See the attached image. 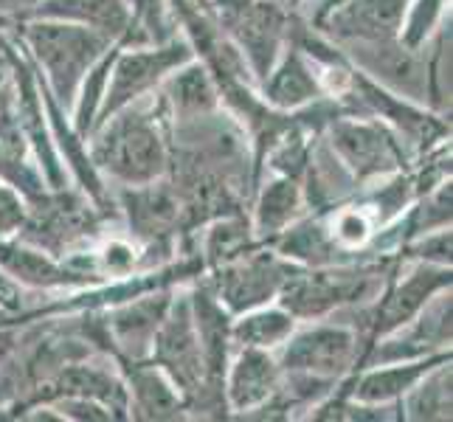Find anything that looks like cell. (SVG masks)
Here are the masks:
<instances>
[{
    "mask_svg": "<svg viewBox=\"0 0 453 422\" xmlns=\"http://www.w3.org/2000/svg\"><path fill=\"white\" fill-rule=\"evenodd\" d=\"M166 99L144 96L99 124L90 164L104 169L121 186H144L158 180L169 166L164 141Z\"/></svg>",
    "mask_w": 453,
    "mask_h": 422,
    "instance_id": "cell-1",
    "label": "cell"
},
{
    "mask_svg": "<svg viewBox=\"0 0 453 422\" xmlns=\"http://www.w3.org/2000/svg\"><path fill=\"white\" fill-rule=\"evenodd\" d=\"M23 40L45 71V88L51 90L59 107L71 111L85 73L116 40L96 28L65 20L35 18L23 26Z\"/></svg>",
    "mask_w": 453,
    "mask_h": 422,
    "instance_id": "cell-2",
    "label": "cell"
},
{
    "mask_svg": "<svg viewBox=\"0 0 453 422\" xmlns=\"http://www.w3.org/2000/svg\"><path fill=\"white\" fill-rule=\"evenodd\" d=\"M189 59H195L192 42L178 40V37H172L169 42H161V45H152V49H127V45H119L113 65H111V76H107V85H104V96L99 104L96 121H93V130H96L104 119L119 113L121 107L150 96L152 88H158L172 71L186 65Z\"/></svg>",
    "mask_w": 453,
    "mask_h": 422,
    "instance_id": "cell-3",
    "label": "cell"
},
{
    "mask_svg": "<svg viewBox=\"0 0 453 422\" xmlns=\"http://www.w3.org/2000/svg\"><path fill=\"white\" fill-rule=\"evenodd\" d=\"M357 355V333L349 324H316L307 330H293L282 343L279 366L282 372H304L312 378H343Z\"/></svg>",
    "mask_w": 453,
    "mask_h": 422,
    "instance_id": "cell-4",
    "label": "cell"
},
{
    "mask_svg": "<svg viewBox=\"0 0 453 422\" xmlns=\"http://www.w3.org/2000/svg\"><path fill=\"white\" fill-rule=\"evenodd\" d=\"M330 147L341 158V164L349 169L355 183L369 178H386L403 161L397 141L388 135L383 124L357 121L355 116L333 121Z\"/></svg>",
    "mask_w": 453,
    "mask_h": 422,
    "instance_id": "cell-5",
    "label": "cell"
},
{
    "mask_svg": "<svg viewBox=\"0 0 453 422\" xmlns=\"http://www.w3.org/2000/svg\"><path fill=\"white\" fill-rule=\"evenodd\" d=\"M290 271L293 268L271 254H245V259H231L226 268H220L214 295L228 307V312L254 310L279 295Z\"/></svg>",
    "mask_w": 453,
    "mask_h": 422,
    "instance_id": "cell-6",
    "label": "cell"
},
{
    "mask_svg": "<svg viewBox=\"0 0 453 422\" xmlns=\"http://www.w3.org/2000/svg\"><path fill=\"white\" fill-rule=\"evenodd\" d=\"M411 0H347L324 14V37L335 45L352 40H395Z\"/></svg>",
    "mask_w": 453,
    "mask_h": 422,
    "instance_id": "cell-7",
    "label": "cell"
},
{
    "mask_svg": "<svg viewBox=\"0 0 453 422\" xmlns=\"http://www.w3.org/2000/svg\"><path fill=\"white\" fill-rule=\"evenodd\" d=\"M442 288H450V268L448 265H431L423 262L405 276L397 288L388 290L386 302L378 304L372 316V330L378 335H388L409 324L419 310L426 307V302L434 293H440Z\"/></svg>",
    "mask_w": 453,
    "mask_h": 422,
    "instance_id": "cell-8",
    "label": "cell"
},
{
    "mask_svg": "<svg viewBox=\"0 0 453 422\" xmlns=\"http://www.w3.org/2000/svg\"><path fill=\"white\" fill-rule=\"evenodd\" d=\"M226 400L231 411H254L268 403L279 380H282V366L271 355V349L240 347L231 369H226Z\"/></svg>",
    "mask_w": 453,
    "mask_h": 422,
    "instance_id": "cell-9",
    "label": "cell"
},
{
    "mask_svg": "<svg viewBox=\"0 0 453 422\" xmlns=\"http://www.w3.org/2000/svg\"><path fill=\"white\" fill-rule=\"evenodd\" d=\"M169 293L164 290H152L144 295H135V299L119 304V310L107 321V330L111 338L119 343V349L127 352L133 361H142L150 355L155 333L169 310Z\"/></svg>",
    "mask_w": 453,
    "mask_h": 422,
    "instance_id": "cell-10",
    "label": "cell"
},
{
    "mask_svg": "<svg viewBox=\"0 0 453 422\" xmlns=\"http://www.w3.org/2000/svg\"><path fill=\"white\" fill-rule=\"evenodd\" d=\"M321 96L316 65L296 49H288L282 59H276L271 73L262 80V102L273 111H299Z\"/></svg>",
    "mask_w": 453,
    "mask_h": 422,
    "instance_id": "cell-11",
    "label": "cell"
},
{
    "mask_svg": "<svg viewBox=\"0 0 453 422\" xmlns=\"http://www.w3.org/2000/svg\"><path fill=\"white\" fill-rule=\"evenodd\" d=\"M28 14L45 20L80 23L102 31L111 40H121L133 20V4L130 0H40Z\"/></svg>",
    "mask_w": 453,
    "mask_h": 422,
    "instance_id": "cell-12",
    "label": "cell"
},
{
    "mask_svg": "<svg viewBox=\"0 0 453 422\" xmlns=\"http://www.w3.org/2000/svg\"><path fill=\"white\" fill-rule=\"evenodd\" d=\"M0 271L12 279L23 281L26 288H73L90 281L88 276L59 265L51 254L28 242H6L0 240Z\"/></svg>",
    "mask_w": 453,
    "mask_h": 422,
    "instance_id": "cell-13",
    "label": "cell"
},
{
    "mask_svg": "<svg viewBox=\"0 0 453 422\" xmlns=\"http://www.w3.org/2000/svg\"><path fill=\"white\" fill-rule=\"evenodd\" d=\"M161 85V96L166 99L169 113L178 121L209 116L217 111V102H220V90L214 85V76L209 73V68H203L200 62L192 59L172 71Z\"/></svg>",
    "mask_w": 453,
    "mask_h": 422,
    "instance_id": "cell-14",
    "label": "cell"
},
{
    "mask_svg": "<svg viewBox=\"0 0 453 422\" xmlns=\"http://www.w3.org/2000/svg\"><path fill=\"white\" fill-rule=\"evenodd\" d=\"M448 361L445 352H434L426 357H417V361H403V364H383L364 372L361 378L352 386V397L357 403H369V405H388L405 397V392L423 378L426 372H431L436 364Z\"/></svg>",
    "mask_w": 453,
    "mask_h": 422,
    "instance_id": "cell-15",
    "label": "cell"
},
{
    "mask_svg": "<svg viewBox=\"0 0 453 422\" xmlns=\"http://www.w3.org/2000/svg\"><path fill=\"white\" fill-rule=\"evenodd\" d=\"M127 392L133 395V411L135 417L150 419H172L183 409V400L178 395L175 383L166 378L161 366H142L135 364L130 372Z\"/></svg>",
    "mask_w": 453,
    "mask_h": 422,
    "instance_id": "cell-16",
    "label": "cell"
},
{
    "mask_svg": "<svg viewBox=\"0 0 453 422\" xmlns=\"http://www.w3.org/2000/svg\"><path fill=\"white\" fill-rule=\"evenodd\" d=\"M304 209V195L302 186L293 178L279 175L276 180L265 183V189L257 203V220L254 231L259 240H271L276 234H282L288 226H293L296 217Z\"/></svg>",
    "mask_w": 453,
    "mask_h": 422,
    "instance_id": "cell-17",
    "label": "cell"
},
{
    "mask_svg": "<svg viewBox=\"0 0 453 422\" xmlns=\"http://www.w3.org/2000/svg\"><path fill=\"white\" fill-rule=\"evenodd\" d=\"M296 330V318L285 307H254L245 310L237 321H231V343L257 349L282 347Z\"/></svg>",
    "mask_w": 453,
    "mask_h": 422,
    "instance_id": "cell-18",
    "label": "cell"
},
{
    "mask_svg": "<svg viewBox=\"0 0 453 422\" xmlns=\"http://www.w3.org/2000/svg\"><path fill=\"white\" fill-rule=\"evenodd\" d=\"M405 411L411 419H450V366L448 361L426 372L409 392Z\"/></svg>",
    "mask_w": 453,
    "mask_h": 422,
    "instance_id": "cell-19",
    "label": "cell"
},
{
    "mask_svg": "<svg viewBox=\"0 0 453 422\" xmlns=\"http://www.w3.org/2000/svg\"><path fill=\"white\" fill-rule=\"evenodd\" d=\"M445 6H448V0H411L397 40L403 45H409V49L419 51L426 45V40L434 35V28L442 23Z\"/></svg>",
    "mask_w": 453,
    "mask_h": 422,
    "instance_id": "cell-20",
    "label": "cell"
},
{
    "mask_svg": "<svg viewBox=\"0 0 453 422\" xmlns=\"http://www.w3.org/2000/svg\"><path fill=\"white\" fill-rule=\"evenodd\" d=\"M26 217H28V206L23 195L6 180H0V240L18 234L26 223Z\"/></svg>",
    "mask_w": 453,
    "mask_h": 422,
    "instance_id": "cell-21",
    "label": "cell"
},
{
    "mask_svg": "<svg viewBox=\"0 0 453 422\" xmlns=\"http://www.w3.org/2000/svg\"><path fill=\"white\" fill-rule=\"evenodd\" d=\"M40 4V0H0V14H23V12H31Z\"/></svg>",
    "mask_w": 453,
    "mask_h": 422,
    "instance_id": "cell-22",
    "label": "cell"
},
{
    "mask_svg": "<svg viewBox=\"0 0 453 422\" xmlns=\"http://www.w3.org/2000/svg\"><path fill=\"white\" fill-rule=\"evenodd\" d=\"M0 295H4V299H9V295H12V290H9V285L4 279H0Z\"/></svg>",
    "mask_w": 453,
    "mask_h": 422,
    "instance_id": "cell-23",
    "label": "cell"
},
{
    "mask_svg": "<svg viewBox=\"0 0 453 422\" xmlns=\"http://www.w3.org/2000/svg\"><path fill=\"white\" fill-rule=\"evenodd\" d=\"M333 4H335V0H330V4H326V6L321 9V18H324V14H326V12H330V9H333Z\"/></svg>",
    "mask_w": 453,
    "mask_h": 422,
    "instance_id": "cell-24",
    "label": "cell"
},
{
    "mask_svg": "<svg viewBox=\"0 0 453 422\" xmlns=\"http://www.w3.org/2000/svg\"><path fill=\"white\" fill-rule=\"evenodd\" d=\"M335 4H338V0H335ZM335 4H333V6H335Z\"/></svg>",
    "mask_w": 453,
    "mask_h": 422,
    "instance_id": "cell-25",
    "label": "cell"
},
{
    "mask_svg": "<svg viewBox=\"0 0 453 422\" xmlns=\"http://www.w3.org/2000/svg\"><path fill=\"white\" fill-rule=\"evenodd\" d=\"M130 4H133V0H130Z\"/></svg>",
    "mask_w": 453,
    "mask_h": 422,
    "instance_id": "cell-26",
    "label": "cell"
}]
</instances>
